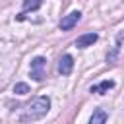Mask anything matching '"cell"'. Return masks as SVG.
Segmentation results:
<instances>
[{"mask_svg":"<svg viewBox=\"0 0 124 124\" xmlns=\"http://www.w3.org/2000/svg\"><path fill=\"white\" fill-rule=\"evenodd\" d=\"M79 17H81V14L79 12H72V14H68L62 21H60V29L62 31H68V29H72L78 21H79Z\"/></svg>","mask_w":124,"mask_h":124,"instance_id":"obj_4","label":"cell"},{"mask_svg":"<svg viewBox=\"0 0 124 124\" xmlns=\"http://www.w3.org/2000/svg\"><path fill=\"white\" fill-rule=\"evenodd\" d=\"M14 93L25 95V93H29V85H27V83H16V85H14Z\"/></svg>","mask_w":124,"mask_h":124,"instance_id":"obj_9","label":"cell"},{"mask_svg":"<svg viewBox=\"0 0 124 124\" xmlns=\"http://www.w3.org/2000/svg\"><path fill=\"white\" fill-rule=\"evenodd\" d=\"M89 124H107V112L105 110H95L93 112V116H91V120H89Z\"/></svg>","mask_w":124,"mask_h":124,"instance_id":"obj_7","label":"cell"},{"mask_svg":"<svg viewBox=\"0 0 124 124\" xmlns=\"http://www.w3.org/2000/svg\"><path fill=\"white\" fill-rule=\"evenodd\" d=\"M95 41H97V33H85V35H81V37L76 41V46H78V48H85V46L93 45Z\"/></svg>","mask_w":124,"mask_h":124,"instance_id":"obj_5","label":"cell"},{"mask_svg":"<svg viewBox=\"0 0 124 124\" xmlns=\"http://www.w3.org/2000/svg\"><path fill=\"white\" fill-rule=\"evenodd\" d=\"M48 107H50V99L48 97H35L23 107V112H21L19 120L21 122H31V120L43 118L48 112Z\"/></svg>","mask_w":124,"mask_h":124,"instance_id":"obj_1","label":"cell"},{"mask_svg":"<svg viewBox=\"0 0 124 124\" xmlns=\"http://www.w3.org/2000/svg\"><path fill=\"white\" fill-rule=\"evenodd\" d=\"M43 6V0H23V10H37Z\"/></svg>","mask_w":124,"mask_h":124,"instance_id":"obj_8","label":"cell"},{"mask_svg":"<svg viewBox=\"0 0 124 124\" xmlns=\"http://www.w3.org/2000/svg\"><path fill=\"white\" fill-rule=\"evenodd\" d=\"M45 72H46V60L43 56H37L31 60V78L35 81H43L45 79Z\"/></svg>","mask_w":124,"mask_h":124,"instance_id":"obj_2","label":"cell"},{"mask_svg":"<svg viewBox=\"0 0 124 124\" xmlns=\"http://www.w3.org/2000/svg\"><path fill=\"white\" fill-rule=\"evenodd\" d=\"M72 68H74V58L70 54H64L60 60H58V72L62 76H70L72 74Z\"/></svg>","mask_w":124,"mask_h":124,"instance_id":"obj_3","label":"cell"},{"mask_svg":"<svg viewBox=\"0 0 124 124\" xmlns=\"http://www.w3.org/2000/svg\"><path fill=\"white\" fill-rule=\"evenodd\" d=\"M110 87H114V81L105 79V81H101L99 85H93V87H91V93H99V95H103V93H107Z\"/></svg>","mask_w":124,"mask_h":124,"instance_id":"obj_6","label":"cell"}]
</instances>
